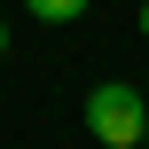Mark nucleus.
Returning <instances> with one entry per match:
<instances>
[{"mask_svg": "<svg viewBox=\"0 0 149 149\" xmlns=\"http://www.w3.org/2000/svg\"><path fill=\"white\" fill-rule=\"evenodd\" d=\"M141 126H149V94H141V86L102 79V86L86 94V134H94L102 149H134V141H141Z\"/></svg>", "mask_w": 149, "mask_h": 149, "instance_id": "f257e3e1", "label": "nucleus"}, {"mask_svg": "<svg viewBox=\"0 0 149 149\" xmlns=\"http://www.w3.org/2000/svg\"><path fill=\"white\" fill-rule=\"evenodd\" d=\"M24 8H31L39 24H79V16H86V0H24Z\"/></svg>", "mask_w": 149, "mask_h": 149, "instance_id": "f03ea898", "label": "nucleus"}, {"mask_svg": "<svg viewBox=\"0 0 149 149\" xmlns=\"http://www.w3.org/2000/svg\"><path fill=\"white\" fill-rule=\"evenodd\" d=\"M134 31H141V39H149V0H141V16H134Z\"/></svg>", "mask_w": 149, "mask_h": 149, "instance_id": "7ed1b4c3", "label": "nucleus"}, {"mask_svg": "<svg viewBox=\"0 0 149 149\" xmlns=\"http://www.w3.org/2000/svg\"><path fill=\"white\" fill-rule=\"evenodd\" d=\"M0 55H8V16H0Z\"/></svg>", "mask_w": 149, "mask_h": 149, "instance_id": "20e7f679", "label": "nucleus"}, {"mask_svg": "<svg viewBox=\"0 0 149 149\" xmlns=\"http://www.w3.org/2000/svg\"><path fill=\"white\" fill-rule=\"evenodd\" d=\"M141 141H149V126H141Z\"/></svg>", "mask_w": 149, "mask_h": 149, "instance_id": "39448f33", "label": "nucleus"}]
</instances>
